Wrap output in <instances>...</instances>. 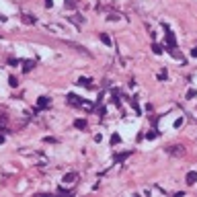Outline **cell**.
Segmentation results:
<instances>
[{"instance_id":"6da1fadb","label":"cell","mask_w":197,"mask_h":197,"mask_svg":"<svg viewBox=\"0 0 197 197\" xmlns=\"http://www.w3.org/2000/svg\"><path fill=\"white\" fill-rule=\"evenodd\" d=\"M66 101H68L70 105H74V107H86L88 111L92 109V105H90V103H86V101H80V97H76V95H68V97H66Z\"/></svg>"},{"instance_id":"7a4b0ae2","label":"cell","mask_w":197,"mask_h":197,"mask_svg":"<svg viewBox=\"0 0 197 197\" xmlns=\"http://www.w3.org/2000/svg\"><path fill=\"white\" fill-rule=\"evenodd\" d=\"M168 154H172V156H183L185 154V148L183 146H170V148H164Z\"/></svg>"},{"instance_id":"3957f363","label":"cell","mask_w":197,"mask_h":197,"mask_svg":"<svg viewBox=\"0 0 197 197\" xmlns=\"http://www.w3.org/2000/svg\"><path fill=\"white\" fill-rule=\"evenodd\" d=\"M166 43H168V51H175L177 49V41H175V35L166 29Z\"/></svg>"},{"instance_id":"277c9868","label":"cell","mask_w":197,"mask_h":197,"mask_svg":"<svg viewBox=\"0 0 197 197\" xmlns=\"http://www.w3.org/2000/svg\"><path fill=\"white\" fill-rule=\"evenodd\" d=\"M76 179H78V175H76V172H66V175H64V179H62V183H66V185H72Z\"/></svg>"},{"instance_id":"5b68a950","label":"cell","mask_w":197,"mask_h":197,"mask_svg":"<svg viewBox=\"0 0 197 197\" xmlns=\"http://www.w3.org/2000/svg\"><path fill=\"white\" fill-rule=\"evenodd\" d=\"M185 181H187V185H195L197 183V170H189L187 177H185Z\"/></svg>"},{"instance_id":"8992f818","label":"cell","mask_w":197,"mask_h":197,"mask_svg":"<svg viewBox=\"0 0 197 197\" xmlns=\"http://www.w3.org/2000/svg\"><path fill=\"white\" fill-rule=\"evenodd\" d=\"M76 84H78V86H84V88H92V80H90V78H84V76L78 78Z\"/></svg>"},{"instance_id":"52a82bcc","label":"cell","mask_w":197,"mask_h":197,"mask_svg":"<svg viewBox=\"0 0 197 197\" xmlns=\"http://www.w3.org/2000/svg\"><path fill=\"white\" fill-rule=\"evenodd\" d=\"M49 105V99L47 97H39V101H37V109H45Z\"/></svg>"},{"instance_id":"ba28073f","label":"cell","mask_w":197,"mask_h":197,"mask_svg":"<svg viewBox=\"0 0 197 197\" xmlns=\"http://www.w3.org/2000/svg\"><path fill=\"white\" fill-rule=\"evenodd\" d=\"M33 68H35V62H33V60H27L25 66H23V72H31Z\"/></svg>"},{"instance_id":"9c48e42d","label":"cell","mask_w":197,"mask_h":197,"mask_svg":"<svg viewBox=\"0 0 197 197\" xmlns=\"http://www.w3.org/2000/svg\"><path fill=\"white\" fill-rule=\"evenodd\" d=\"M129 156H131V152H123V154H117L113 160H115V162H123V160H127Z\"/></svg>"},{"instance_id":"30bf717a","label":"cell","mask_w":197,"mask_h":197,"mask_svg":"<svg viewBox=\"0 0 197 197\" xmlns=\"http://www.w3.org/2000/svg\"><path fill=\"white\" fill-rule=\"evenodd\" d=\"M74 127H76V129H86V121H84V119H76V121H74Z\"/></svg>"},{"instance_id":"8fae6325","label":"cell","mask_w":197,"mask_h":197,"mask_svg":"<svg viewBox=\"0 0 197 197\" xmlns=\"http://www.w3.org/2000/svg\"><path fill=\"white\" fill-rule=\"evenodd\" d=\"M101 41H103L105 45H111V39H109V35H107V33H101Z\"/></svg>"},{"instance_id":"7c38bea8","label":"cell","mask_w":197,"mask_h":197,"mask_svg":"<svg viewBox=\"0 0 197 197\" xmlns=\"http://www.w3.org/2000/svg\"><path fill=\"white\" fill-rule=\"evenodd\" d=\"M23 21H25V23H29V25H31V23H35V19H33L31 14H23Z\"/></svg>"},{"instance_id":"4fadbf2b","label":"cell","mask_w":197,"mask_h":197,"mask_svg":"<svg viewBox=\"0 0 197 197\" xmlns=\"http://www.w3.org/2000/svg\"><path fill=\"white\" fill-rule=\"evenodd\" d=\"M156 136H158V133H156V129H150V131L146 133V138H148V140H154Z\"/></svg>"},{"instance_id":"5bb4252c","label":"cell","mask_w":197,"mask_h":197,"mask_svg":"<svg viewBox=\"0 0 197 197\" xmlns=\"http://www.w3.org/2000/svg\"><path fill=\"white\" fill-rule=\"evenodd\" d=\"M119 142H121V138H119L117 133H113V136H111V144L115 146V144H119Z\"/></svg>"},{"instance_id":"9a60e30c","label":"cell","mask_w":197,"mask_h":197,"mask_svg":"<svg viewBox=\"0 0 197 197\" xmlns=\"http://www.w3.org/2000/svg\"><path fill=\"white\" fill-rule=\"evenodd\" d=\"M113 103H115V105L121 103V101H119V90H113Z\"/></svg>"},{"instance_id":"2e32d148","label":"cell","mask_w":197,"mask_h":197,"mask_svg":"<svg viewBox=\"0 0 197 197\" xmlns=\"http://www.w3.org/2000/svg\"><path fill=\"white\" fill-rule=\"evenodd\" d=\"M131 107H133V109H136V113H138V115H140V113H142V111H140V107H138V103H136V99H131Z\"/></svg>"},{"instance_id":"e0dca14e","label":"cell","mask_w":197,"mask_h":197,"mask_svg":"<svg viewBox=\"0 0 197 197\" xmlns=\"http://www.w3.org/2000/svg\"><path fill=\"white\" fill-rule=\"evenodd\" d=\"M8 82H10V86H12V88H17V84H19V82H17V78H14V76H10V78H8Z\"/></svg>"},{"instance_id":"ac0fdd59","label":"cell","mask_w":197,"mask_h":197,"mask_svg":"<svg viewBox=\"0 0 197 197\" xmlns=\"http://www.w3.org/2000/svg\"><path fill=\"white\" fill-rule=\"evenodd\" d=\"M185 97H187V99H193V97H195V90H193V88H189V90H187V95H185Z\"/></svg>"},{"instance_id":"d6986e66","label":"cell","mask_w":197,"mask_h":197,"mask_svg":"<svg viewBox=\"0 0 197 197\" xmlns=\"http://www.w3.org/2000/svg\"><path fill=\"white\" fill-rule=\"evenodd\" d=\"M152 49H154V53H162V49H160V45H156V43L152 45Z\"/></svg>"},{"instance_id":"ffe728a7","label":"cell","mask_w":197,"mask_h":197,"mask_svg":"<svg viewBox=\"0 0 197 197\" xmlns=\"http://www.w3.org/2000/svg\"><path fill=\"white\" fill-rule=\"evenodd\" d=\"M45 142H47V144H56L58 140H56V138H49V136H47V138H45Z\"/></svg>"},{"instance_id":"44dd1931","label":"cell","mask_w":197,"mask_h":197,"mask_svg":"<svg viewBox=\"0 0 197 197\" xmlns=\"http://www.w3.org/2000/svg\"><path fill=\"white\" fill-rule=\"evenodd\" d=\"M8 64H10V66H19V62H17L14 58H10V60H8Z\"/></svg>"},{"instance_id":"7402d4cb","label":"cell","mask_w":197,"mask_h":197,"mask_svg":"<svg viewBox=\"0 0 197 197\" xmlns=\"http://www.w3.org/2000/svg\"><path fill=\"white\" fill-rule=\"evenodd\" d=\"M181 125H183V117H181V119H177V121H175V127H181Z\"/></svg>"},{"instance_id":"603a6c76","label":"cell","mask_w":197,"mask_h":197,"mask_svg":"<svg viewBox=\"0 0 197 197\" xmlns=\"http://www.w3.org/2000/svg\"><path fill=\"white\" fill-rule=\"evenodd\" d=\"M51 4H53V0H45V6H47V8H49Z\"/></svg>"},{"instance_id":"cb8c5ba5","label":"cell","mask_w":197,"mask_h":197,"mask_svg":"<svg viewBox=\"0 0 197 197\" xmlns=\"http://www.w3.org/2000/svg\"><path fill=\"white\" fill-rule=\"evenodd\" d=\"M191 56H193V58H197V49H191Z\"/></svg>"},{"instance_id":"d4e9b609","label":"cell","mask_w":197,"mask_h":197,"mask_svg":"<svg viewBox=\"0 0 197 197\" xmlns=\"http://www.w3.org/2000/svg\"><path fill=\"white\" fill-rule=\"evenodd\" d=\"M0 21H2V23H4V21H6V17H4V14H0Z\"/></svg>"},{"instance_id":"484cf974","label":"cell","mask_w":197,"mask_h":197,"mask_svg":"<svg viewBox=\"0 0 197 197\" xmlns=\"http://www.w3.org/2000/svg\"><path fill=\"white\" fill-rule=\"evenodd\" d=\"M0 144H4V136L2 133H0Z\"/></svg>"}]
</instances>
